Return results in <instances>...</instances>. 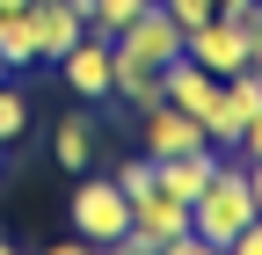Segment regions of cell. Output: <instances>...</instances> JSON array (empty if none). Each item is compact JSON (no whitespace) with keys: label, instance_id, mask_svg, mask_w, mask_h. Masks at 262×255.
<instances>
[{"label":"cell","instance_id":"4fadbf2b","mask_svg":"<svg viewBox=\"0 0 262 255\" xmlns=\"http://www.w3.org/2000/svg\"><path fill=\"white\" fill-rule=\"evenodd\" d=\"M139 8L146 0H80V22H88V37H117Z\"/></svg>","mask_w":262,"mask_h":255},{"label":"cell","instance_id":"cb8c5ba5","mask_svg":"<svg viewBox=\"0 0 262 255\" xmlns=\"http://www.w3.org/2000/svg\"><path fill=\"white\" fill-rule=\"evenodd\" d=\"M0 80H8V58H0Z\"/></svg>","mask_w":262,"mask_h":255},{"label":"cell","instance_id":"d6986e66","mask_svg":"<svg viewBox=\"0 0 262 255\" xmlns=\"http://www.w3.org/2000/svg\"><path fill=\"white\" fill-rule=\"evenodd\" d=\"M233 255H262V211H255V219H248V226L233 233Z\"/></svg>","mask_w":262,"mask_h":255},{"label":"cell","instance_id":"e0dca14e","mask_svg":"<svg viewBox=\"0 0 262 255\" xmlns=\"http://www.w3.org/2000/svg\"><path fill=\"white\" fill-rule=\"evenodd\" d=\"M160 8H168V15H175L182 29H196V22H204V15H211V0H160Z\"/></svg>","mask_w":262,"mask_h":255},{"label":"cell","instance_id":"603a6c76","mask_svg":"<svg viewBox=\"0 0 262 255\" xmlns=\"http://www.w3.org/2000/svg\"><path fill=\"white\" fill-rule=\"evenodd\" d=\"M0 168H8V146H0Z\"/></svg>","mask_w":262,"mask_h":255},{"label":"cell","instance_id":"5b68a950","mask_svg":"<svg viewBox=\"0 0 262 255\" xmlns=\"http://www.w3.org/2000/svg\"><path fill=\"white\" fill-rule=\"evenodd\" d=\"M182 58L204 73H241L248 66V22H226V15H204L196 29H182Z\"/></svg>","mask_w":262,"mask_h":255},{"label":"cell","instance_id":"6da1fadb","mask_svg":"<svg viewBox=\"0 0 262 255\" xmlns=\"http://www.w3.org/2000/svg\"><path fill=\"white\" fill-rule=\"evenodd\" d=\"M255 219V189H248V161L241 153H226L219 161V175L196 189V204H189V233H196V248H226L233 255V233Z\"/></svg>","mask_w":262,"mask_h":255},{"label":"cell","instance_id":"8fae6325","mask_svg":"<svg viewBox=\"0 0 262 255\" xmlns=\"http://www.w3.org/2000/svg\"><path fill=\"white\" fill-rule=\"evenodd\" d=\"M0 58H8V73H29V66H37V29H29V8H0Z\"/></svg>","mask_w":262,"mask_h":255},{"label":"cell","instance_id":"3957f363","mask_svg":"<svg viewBox=\"0 0 262 255\" xmlns=\"http://www.w3.org/2000/svg\"><path fill=\"white\" fill-rule=\"evenodd\" d=\"M66 219H73V241H80V248H117V241L131 233V197H124L110 175H88V168H80Z\"/></svg>","mask_w":262,"mask_h":255},{"label":"cell","instance_id":"484cf974","mask_svg":"<svg viewBox=\"0 0 262 255\" xmlns=\"http://www.w3.org/2000/svg\"><path fill=\"white\" fill-rule=\"evenodd\" d=\"M73 8H80V0H73Z\"/></svg>","mask_w":262,"mask_h":255},{"label":"cell","instance_id":"7402d4cb","mask_svg":"<svg viewBox=\"0 0 262 255\" xmlns=\"http://www.w3.org/2000/svg\"><path fill=\"white\" fill-rule=\"evenodd\" d=\"M0 8H29V0H0Z\"/></svg>","mask_w":262,"mask_h":255},{"label":"cell","instance_id":"52a82bcc","mask_svg":"<svg viewBox=\"0 0 262 255\" xmlns=\"http://www.w3.org/2000/svg\"><path fill=\"white\" fill-rule=\"evenodd\" d=\"M139 139H146V153H153V161L211 146V139H204V124H196L189 110H175V102H153V110H139Z\"/></svg>","mask_w":262,"mask_h":255},{"label":"cell","instance_id":"ac0fdd59","mask_svg":"<svg viewBox=\"0 0 262 255\" xmlns=\"http://www.w3.org/2000/svg\"><path fill=\"white\" fill-rule=\"evenodd\" d=\"M233 153H241V161H262V110L241 124V146H233Z\"/></svg>","mask_w":262,"mask_h":255},{"label":"cell","instance_id":"30bf717a","mask_svg":"<svg viewBox=\"0 0 262 255\" xmlns=\"http://www.w3.org/2000/svg\"><path fill=\"white\" fill-rule=\"evenodd\" d=\"M110 95L131 110H153L160 102V66H139V58H117L110 51Z\"/></svg>","mask_w":262,"mask_h":255},{"label":"cell","instance_id":"8992f818","mask_svg":"<svg viewBox=\"0 0 262 255\" xmlns=\"http://www.w3.org/2000/svg\"><path fill=\"white\" fill-rule=\"evenodd\" d=\"M160 102H175V110H189L196 124L211 132V117L226 110V88H219V73H204V66H189V58H168L160 66Z\"/></svg>","mask_w":262,"mask_h":255},{"label":"cell","instance_id":"277c9868","mask_svg":"<svg viewBox=\"0 0 262 255\" xmlns=\"http://www.w3.org/2000/svg\"><path fill=\"white\" fill-rule=\"evenodd\" d=\"M110 51L117 58H139V66H168V58H182V22L160 8V0H146V8L110 37Z\"/></svg>","mask_w":262,"mask_h":255},{"label":"cell","instance_id":"ffe728a7","mask_svg":"<svg viewBox=\"0 0 262 255\" xmlns=\"http://www.w3.org/2000/svg\"><path fill=\"white\" fill-rule=\"evenodd\" d=\"M248 66H255V73H262V8H255V15H248Z\"/></svg>","mask_w":262,"mask_h":255},{"label":"cell","instance_id":"7c38bea8","mask_svg":"<svg viewBox=\"0 0 262 255\" xmlns=\"http://www.w3.org/2000/svg\"><path fill=\"white\" fill-rule=\"evenodd\" d=\"M51 161H58L66 175L95 168V132H88V117H58V132H51Z\"/></svg>","mask_w":262,"mask_h":255},{"label":"cell","instance_id":"7a4b0ae2","mask_svg":"<svg viewBox=\"0 0 262 255\" xmlns=\"http://www.w3.org/2000/svg\"><path fill=\"white\" fill-rule=\"evenodd\" d=\"M124 255H204L196 248V233H189V204L182 197H168L160 182H146V189H131V233L117 241Z\"/></svg>","mask_w":262,"mask_h":255},{"label":"cell","instance_id":"ba28073f","mask_svg":"<svg viewBox=\"0 0 262 255\" xmlns=\"http://www.w3.org/2000/svg\"><path fill=\"white\" fill-rule=\"evenodd\" d=\"M29 29H37V66H58V58L88 37V22H80L73 0H29Z\"/></svg>","mask_w":262,"mask_h":255},{"label":"cell","instance_id":"2e32d148","mask_svg":"<svg viewBox=\"0 0 262 255\" xmlns=\"http://www.w3.org/2000/svg\"><path fill=\"white\" fill-rule=\"evenodd\" d=\"M110 182L124 189V197H131V189H146V182H153V153H139V161H117V168H110Z\"/></svg>","mask_w":262,"mask_h":255},{"label":"cell","instance_id":"44dd1931","mask_svg":"<svg viewBox=\"0 0 262 255\" xmlns=\"http://www.w3.org/2000/svg\"><path fill=\"white\" fill-rule=\"evenodd\" d=\"M248 189H255V211H262V161H248Z\"/></svg>","mask_w":262,"mask_h":255},{"label":"cell","instance_id":"5bb4252c","mask_svg":"<svg viewBox=\"0 0 262 255\" xmlns=\"http://www.w3.org/2000/svg\"><path fill=\"white\" fill-rule=\"evenodd\" d=\"M22 132H29V95H22V88H15V73H8V80H0V146L15 153V146H22Z\"/></svg>","mask_w":262,"mask_h":255},{"label":"cell","instance_id":"9a60e30c","mask_svg":"<svg viewBox=\"0 0 262 255\" xmlns=\"http://www.w3.org/2000/svg\"><path fill=\"white\" fill-rule=\"evenodd\" d=\"M219 88H226V110H233L241 124H248V117L262 110V73H255V66H241V73H226Z\"/></svg>","mask_w":262,"mask_h":255},{"label":"cell","instance_id":"9c48e42d","mask_svg":"<svg viewBox=\"0 0 262 255\" xmlns=\"http://www.w3.org/2000/svg\"><path fill=\"white\" fill-rule=\"evenodd\" d=\"M58 73H66V88H73L80 102H110V37H80L58 58Z\"/></svg>","mask_w":262,"mask_h":255},{"label":"cell","instance_id":"d4e9b609","mask_svg":"<svg viewBox=\"0 0 262 255\" xmlns=\"http://www.w3.org/2000/svg\"><path fill=\"white\" fill-rule=\"evenodd\" d=\"M0 255H8V233H0Z\"/></svg>","mask_w":262,"mask_h":255}]
</instances>
